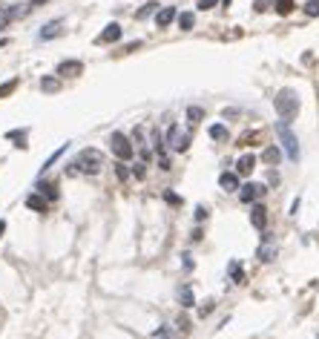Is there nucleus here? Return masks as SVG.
I'll return each mask as SVG.
<instances>
[{"label":"nucleus","instance_id":"1","mask_svg":"<svg viewBox=\"0 0 319 339\" xmlns=\"http://www.w3.org/2000/svg\"><path fill=\"white\" fill-rule=\"evenodd\" d=\"M101 167H104V152L87 147V150H81L78 155H75V161L66 167V173L69 175H98Z\"/></svg>","mask_w":319,"mask_h":339},{"label":"nucleus","instance_id":"2","mask_svg":"<svg viewBox=\"0 0 319 339\" xmlns=\"http://www.w3.org/2000/svg\"><path fill=\"white\" fill-rule=\"evenodd\" d=\"M273 107H276V112H279V118L290 124L293 118L299 115V98H296V92H293V89H279L276 98H273Z\"/></svg>","mask_w":319,"mask_h":339},{"label":"nucleus","instance_id":"3","mask_svg":"<svg viewBox=\"0 0 319 339\" xmlns=\"http://www.w3.org/2000/svg\"><path fill=\"white\" fill-rule=\"evenodd\" d=\"M276 135H279V141H282L285 155H288L290 161H299V141H296V135H293V130H290L288 121L276 124Z\"/></svg>","mask_w":319,"mask_h":339},{"label":"nucleus","instance_id":"4","mask_svg":"<svg viewBox=\"0 0 319 339\" xmlns=\"http://www.w3.org/2000/svg\"><path fill=\"white\" fill-rule=\"evenodd\" d=\"M109 150L115 152L121 161H130L132 152H135V147H132V141L124 135V132H112V135H109Z\"/></svg>","mask_w":319,"mask_h":339},{"label":"nucleus","instance_id":"5","mask_svg":"<svg viewBox=\"0 0 319 339\" xmlns=\"http://www.w3.org/2000/svg\"><path fill=\"white\" fill-rule=\"evenodd\" d=\"M167 144L173 147L175 152H184L190 147V132H184V135H182V127H178V124H173V127L167 130Z\"/></svg>","mask_w":319,"mask_h":339},{"label":"nucleus","instance_id":"6","mask_svg":"<svg viewBox=\"0 0 319 339\" xmlns=\"http://www.w3.org/2000/svg\"><path fill=\"white\" fill-rule=\"evenodd\" d=\"M250 224H253L256 230H265V227H268V207H265V204H253V207H250Z\"/></svg>","mask_w":319,"mask_h":339},{"label":"nucleus","instance_id":"7","mask_svg":"<svg viewBox=\"0 0 319 339\" xmlns=\"http://www.w3.org/2000/svg\"><path fill=\"white\" fill-rule=\"evenodd\" d=\"M259 195H265V187H262V184H242V187H239V198L245 204L256 202Z\"/></svg>","mask_w":319,"mask_h":339},{"label":"nucleus","instance_id":"8","mask_svg":"<svg viewBox=\"0 0 319 339\" xmlns=\"http://www.w3.org/2000/svg\"><path fill=\"white\" fill-rule=\"evenodd\" d=\"M84 72V64L81 61H61L58 64V75L61 78H75V75Z\"/></svg>","mask_w":319,"mask_h":339},{"label":"nucleus","instance_id":"9","mask_svg":"<svg viewBox=\"0 0 319 339\" xmlns=\"http://www.w3.org/2000/svg\"><path fill=\"white\" fill-rule=\"evenodd\" d=\"M175 17H178V12H175L173 6H164L161 12H155V26H158V29H167Z\"/></svg>","mask_w":319,"mask_h":339},{"label":"nucleus","instance_id":"10","mask_svg":"<svg viewBox=\"0 0 319 339\" xmlns=\"http://www.w3.org/2000/svg\"><path fill=\"white\" fill-rule=\"evenodd\" d=\"M26 207L37 210V213H46V210H49V198H46L44 193H32V195H26Z\"/></svg>","mask_w":319,"mask_h":339},{"label":"nucleus","instance_id":"11","mask_svg":"<svg viewBox=\"0 0 319 339\" xmlns=\"http://www.w3.org/2000/svg\"><path fill=\"white\" fill-rule=\"evenodd\" d=\"M121 26H118V23H109L107 29L101 32V35H98V44H115V41H121Z\"/></svg>","mask_w":319,"mask_h":339},{"label":"nucleus","instance_id":"12","mask_svg":"<svg viewBox=\"0 0 319 339\" xmlns=\"http://www.w3.org/2000/svg\"><path fill=\"white\" fill-rule=\"evenodd\" d=\"M218 184H222V190H227V193H236V190H239V173H222L218 175Z\"/></svg>","mask_w":319,"mask_h":339},{"label":"nucleus","instance_id":"13","mask_svg":"<svg viewBox=\"0 0 319 339\" xmlns=\"http://www.w3.org/2000/svg\"><path fill=\"white\" fill-rule=\"evenodd\" d=\"M256 167V155H242L239 161H236V173L239 175H250Z\"/></svg>","mask_w":319,"mask_h":339},{"label":"nucleus","instance_id":"14","mask_svg":"<svg viewBox=\"0 0 319 339\" xmlns=\"http://www.w3.org/2000/svg\"><path fill=\"white\" fill-rule=\"evenodd\" d=\"M61 26H64V21H49L41 29V41H52V37H58L61 35Z\"/></svg>","mask_w":319,"mask_h":339},{"label":"nucleus","instance_id":"15","mask_svg":"<svg viewBox=\"0 0 319 339\" xmlns=\"http://www.w3.org/2000/svg\"><path fill=\"white\" fill-rule=\"evenodd\" d=\"M175 21H178V29L182 32H190L193 26H196V15H193V12H182Z\"/></svg>","mask_w":319,"mask_h":339},{"label":"nucleus","instance_id":"16","mask_svg":"<svg viewBox=\"0 0 319 339\" xmlns=\"http://www.w3.org/2000/svg\"><path fill=\"white\" fill-rule=\"evenodd\" d=\"M37 193H44L49 202H55V198H58V184H52V181H41V184H37Z\"/></svg>","mask_w":319,"mask_h":339},{"label":"nucleus","instance_id":"17","mask_svg":"<svg viewBox=\"0 0 319 339\" xmlns=\"http://www.w3.org/2000/svg\"><path fill=\"white\" fill-rule=\"evenodd\" d=\"M262 158L268 161L270 167H276V164H279V158H282V150H279V147L273 144V147H268V150L262 152Z\"/></svg>","mask_w":319,"mask_h":339},{"label":"nucleus","instance_id":"18","mask_svg":"<svg viewBox=\"0 0 319 339\" xmlns=\"http://www.w3.org/2000/svg\"><path fill=\"white\" fill-rule=\"evenodd\" d=\"M273 6H276V15H290V12H293V6H296V3H293V0H273Z\"/></svg>","mask_w":319,"mask_h":339},{"label":"nucleus","instance_id":"19","mask_svg":"<svg viewBox=\"0 0 319 339\" xmlns=\"http://www.w3.org/2000/svg\"><path fill=\"white\" fill-rule=\"evenodd\" d=\"M178 302H182V308H193V290H190V285H184L178 290Z\"/></svg>","mask_w":319,"mask_h":339},{"label":"nucleus","instance_id":"20","mask_svg":"<svg viewBox=\"0 0 319 339\" xmlns=\"http://www.w3.org/2000/svg\"><path fill=\"white\" fill-rule=\"evenodd\" d=\"M210 138H213V141H225V138H227V127H225V124H213V127H210Z\"/></svg>","mask_w":319,"mask_h":339},{"label":"nucleus","instance_id":"21","mask_svg":"<svg viewBox=\"0 0 319 339\" xmlns=\"http://www.w3.org/2000/svg\"><path fill=\"white\" fill-rule=\"evenodd\" d=\"M152 150H155V155H167V150H164V138H161L158 130L152 132Z\"/></svg>","mask_w":319,"mask_h":339},{"label":"nucleus","instance_id":"22","mask_svg":"<svg viewBox=\"0 0 319 339\" xmlns=\"http://www.w3.org/2000/svg\"><path fill=\"white\" fill-rule=\"evenodd\" d=\"M273 256H276V247L270 245V242H265V245L259 247V259H262V262H270Z\"/></svg>","mask_w":319,"mask_h":339},{"label":"nucleus","instance_id":"23","mask_svg":"<svg viewBox=\"0 0 319 339\" xmlns=\"http://www.w3.org/2000/svg\"><path fill=\"white\" fill-rule=\"evenodd\" d=\"M41 89H44V92H58L61 81L58 78H44V81H41Z\"/></svg>","mask_w":319,"mask_h":339},{"label":"nucleus","instance_id":"24","mask_svg":"<svg viewBox=\"0 0 319 339\" xmlns=\"http://www.w3.org/2000/svg\"><path fill=\"white\" fill-rule=\"evenodd\" d=\"M204 118V109L202 107H187V121L190 124H198Z\"/></svg>","mask_w":319,"mask_h":339},{"label":"nucleus","instance_id":"25","mask_svg":"<svg viewBox=\"0 0 319 339\" xmlns=\"http://www.w3.org/2000/svg\"><path fill=\"white\" fill-rule=\"evenodd\" d=\"M6 138H9V141H17L15 147H21V150H23V147H26V144H23V141H26V130H15V132H6Z\"/></svg>","mask_w":319,"mask_h":339},{"label":"nucleus","instance_id":"26","mask_svg":"<svg viewBox=\"0 0 319 339\" xmlns=\"http://www.w3.org/2000/svg\"><path fill=\"white\" fill-rule=\"evenodd\" d=\"M302 12L308 17H319V0H308V3L302 6Z\"/></svg>","mask_w":319,"mask_h":339},{"label":"nucleus","instance_id":"27","mask_svg":"<svg viewBox=\"0 0 319 339\" xmlns=\"http://www.w3.org/2000/svg\"><path fill=\"white\" fill-rule=\"evenodd\" d=\"M17 89V78L6 81V84H0V98H6V95H12Z\"/></svg>","mask_w":319,"mask_h":339},{"label":"nucleus","instance_id":"28","mask_svg":"<svg viewBox=\"0 0 319 339\" xmlns=\"http://www.w3.org/2000/svg\"><path fill=\"white\" fill-rule=\"evenodd\" d=\"M230 276H233V282H236V285H242V282H245V273H242V265H239V262H233V265H230Z\"/></svg>","mask_w":319,"mask_h":339},{"label":"nucleus","instance_id":"29","mask_svg":"<svg viewBox=\"0 0 319 339\" xmlns=\"http://www.w3.org/2000/svg\"><path fill=\"white\" fill-rule=\"evenodd\" d=\"M115 175H118L121 181H127V178H130V170H127V164H124L121 158H118V164H115Z\"/></svg>","mask_w":319,"mask_h":339},{"label":"nucleus","instance_id":"30","mask_svg":"<svg viewBox=\"0 0 319 339\" xmlns=\"http://www.w3.org/2000/svg\"><path fill=\"white\" fill-rule=\"evenodd\" d=\"M66 147H69V144H61V150H58V152H55V155H49V161H46V164H44V170H49V167H52V164H55V161H58V158H61V155H64V152H66Z\"/></svg>","mask_w":319,"mask_h":339},{"label":"nucleus","instance_id":"31","mask_svg":"<svg viewBox=\"0 0 319 339\" xmlns=\"http://www.w3.org/2000/svg\"><path fill=\"white\" fill-rule=\"evenodd\" d=\"M132 175H135V178H144V175H147V164H144V161L132 164Z\"/></svg>","mask_w":319,"mask_h":339},{"label":"nucleus","instance_id":"32","mask_svg":"<svg viewBox=\"0 0 319 339\" xmlns=\"http://www.w3.org/2000/svg\"><path fill=\"white\" fill-rule=\"evenodd\" d=\"M210 313H213V302H204L202 308H198V316H202V319H204V316H210Z\"/></svg>","mask_w":319,"mask_h":339},{"label":"nucleus","instance_id":"33","mask_svg":"<svg viewBox=\"0 0 319 339\" xmlns=\"http://www.w3.org/2000/svg\"><path fill=\"white\" fill-rule=\"evenodd\" d=\"M175 325H178V331H182V333H190V322H187L184 316H178V319H175Z\"/></svg>","mask_w":319,"mask_h":339},{"label":"nucleus","instance_id":"34","mask_svg":"<svg viewBox=\"0 0 319 339\" xmlns=\"http://www.w3.org/2000/svg\"><path fill=\"white\" fill-rule=\"evenodd\" d=\"M164 202H167V204H182V198H178L175 193H170V190H167V193H164Z\"/></svg>","mask_w":319,"mask_h":339},{"label":"nucleus","instance_id":"35","mask_svg":"<svg viewBox=\"0 0 319 339\" xmlns=\"http://www.w3.org/2000/svg\"><path fill=\"white\" fill-rule=\"evenodd\" d=\"M216 3H218V0H198V9H202V12H207V9H213Z\"/></svg>","mask_w":319,"mask_h":339},{"label":"nucleus","instance_id":"36","mask_svg":"<svg viewBox=\"0 0 319 339\" xmlns=\"http://www.w3.org/2000/svg\"><path fill=\"white\" fill-rule=\"evenodd\" d=\"M152 12H155V3H147V6L138 12V17H147V15H152Z\"/></svg>","mask_w":319,"mask_h":339},{"label":"nucleus","instance_id":"37","mask_svg":"<svg viewBox=\"0 0 319 339\" xmlns=\"http://www.w3.org/2000/svg\"><path fill=\"white\" fill-rule=\"evenodd\" d=\"M207 218V207H196V222H204Z\"/></svg>","mask_w":319,"mask_h":339},{"label":"nucleus","instance_id":"38","mask_svg":"<svg viewBox=\"0 0 319 339\" xmlns=\"http://www.w3.org/2000/svg\"><path fill=\"white\" fill-rule=\"evenodd\" d=\"M268 3H270V0H256V12H265V9H268Z\"/></svg>","mask_w":319,"mask_h":339},{"label":"nucleus","instance_id":"39","mask_svg":"<svg viewBox=\"0 0 319 339\" xmlns=\"http://www.w3.org/2000/svg\"><path fill=\"white\" fill-rule=\"evenodd\" d=\"M46 0H29V9H37V6H44Z\"/></svg>","mask_w":319,"mask_h":339},{"label":"nucleus","instance_id":"40","mask_svg":"<svg viewBox=\"0 0 319 339\" xmlns=\"http://www.w3.org/2000/svg\"><path fill=\"white\" fill-rule=\"evenodd\" d=\"M3 230H6V222H3V218H0V236H3Z\"/></svg>","mask_w":319,"mask_h":339},{"label":"nucleus","instance_id":"41","mask_svg":"<svg viewBox=\"0 0 319 339\" xmlns=\"http://www.w3.org/2000/svg\"><path fill=\"white\" fill-rule=\"evenodd\" d=\"M155 339H170V336H164V331H158V333H155Z\"/></svg>","mask_w":319,"mask_h":339},{"label":"nucleus","instance_id":"42","mask_svg":"<svg viewBox=\"0 0 319 339\" xmlns=\"http://www.w3.org/2000/svg\"><path fill=\"white\" fill-rule=\"evenodd\" d=\"M222 3H225V6H230V0H222Z\"/></svg>","mask_w":319,"mask_h":339},{"label":"nucleus","instance_id":"43","mask_svg":"<svg viewBox=\"0 0 319 339\" xmlns=\"http://www.w3.org/2000/svg\"><path fill=\"white\" fill-rule=\"evenodd\" d=\"M6 44H9V41H0V46H6Z\"/></svg>","mask_w":319,"mask_h":339}]
</instances>
